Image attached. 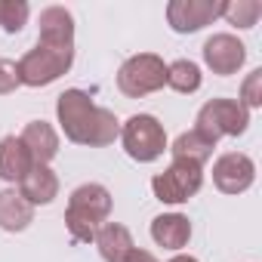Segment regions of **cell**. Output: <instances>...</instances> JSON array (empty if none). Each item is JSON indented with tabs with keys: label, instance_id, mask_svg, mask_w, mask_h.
<instances>
[{
	"label": "cell",
	"instance_id": "obj_12",
	"mask_svg": "<svg viewBox=\"0 0 262 262\" xmlns=\"http://www.w3.org/2000/svg\"><path fill=\"white\" fill-rule=\"evenodd\" d=\"M151 241L164 250H173L179 253L182 247H188L191 241V222L188 216L182 213H164V216H155L151 219Z\"/></svg>",
	"mask_w": 262,
	"mask_h": 262
},
{
	"label": "cell",
	"instance_id": "obj_19",
	"mask_svg": "<svg viewBox=\"0 0 262 262\" xmlns=\"http://www.w3.org/2000/svg\"><path fill=\"white\" fill-rule=\"evenodd\" d=\"M204 83V74H201V65L191 62V59H176L167 65V86L182 93V96H191L198 93Z\"/></svg>",
	"mask_w": 262,
	"mask_h": 262
},
{
	"label": "cell",
	"instance_id": "obj_23",
	"mask_svg": "<svg viewBox=\"0 0 262 262\" xmlns=\"http://www.w3.org/2000/svg\"><path fill=\"white\" fill-rule=\"evenodd\" d=\"M22 86L19 80V65L13 59H0V96H10Z\"/></svg>",
	"mask_w": 262,
	"mask_h": 262
},
{
	"label": "cell",
	"instance_id": "obj_20",
	"mask_svg": "<svg viewBox=\"0 0 262 262\" xmlns=\"http://www.w3.org/2000/svg\"><path fill=\"white\" fill-rule=\"evenodd\" d=\"M262 16V4L259 0H231V4H222V19H228V25L234 28H253Z\"/></svg>",
	"mask_w": 262,
	"mask_h": 262
},
{
	"label": "cell",
	"instance_id": "obj_14",
	"mask_svg": "<svg viewBox=\"0 0 262 262\" xmlns=\"http://www.w3.org/2000/svg\"><path fill=\"white\" fill-rule=\"evenodd\" d=\"M19 194H22L31 207L53 204V201L59 198V176H56L47 164H34L31 173L19 182Z\"/></svg>",
	"mask_w": 262,
	"mask_h": 262
},
{
	"label": "cell",
	"instance_id": "obj_1",
	"mask_svg": "<svg viewBox=\"0 0 262 262\" xmlns=\"http://www.w3.org/2000/svg\"><path fill=\"white\" fill-rule=\"evenodd\" d=\"M56 120L68 142L86 148H108L120 136V120L114 111L96 105L83 90H65L56 99Z\"/></svg>",
	"mask_w": 262,
	"mask_h": 262
},
{
	"label": "cell",
	"instance_id": "obj_17",
	"mask_svg": "<svg viewBox=\"0 0 262 262\" xmlns=\"http://www.w3.org/2000/svg\"><path fill=\"white\" fill-rule=\"evenodd\" d=\"M31 222H34V207L16 188L0 191V228L16 234V231H25Z\"/></svg>",
	"mask_w": 262,
	"mask_h": 262
},
{
	"label": "cell",
	"instance_id": "obj_16",
	"mask_svg": "<svg viewBox=\"0 0 262 262\" xmlns=\"http://www.w3.org/2000/svg\"><path fill=\"white\" fill-rule=\"evenodd\" d=\"M96 247H99V256L105 259V262H123L129 253H133V234H129V228L126 225H120V222H105L99 231H96V241H93Z\"/></svg>",
	"mask_w": 262,
	"mask_h": 262
},
{
	"label": "cell",
	"instance_id": "obj_22",
	"mask_svg": "<svg viewBox=\"0 0 262 262\" xmlns=\"http://www.w3.org/2000/svg\"><path fill=\"white\" fill-rule=\"evenodd\" d=\"M237 102H241L247 111L262 105V68H253V71L244 77V83H241V99H237Z\"/></svg>",
	"mask_w": 262,
	"mask_h": 262
},
{
	"label": "cell",
	"instance_id": "obj_11",
	"mask_svg": "<svg viewBox=\"0 0 262 262\" xmlns=\"http://www.w3.org/2000/svg\"><path fill=\"white\" fill-rule=\"evenodd\" d=\"M37 43L47 47H74V16L65 7H47L37 22Z\"/></svg>",
	"mask_w": 262,
	"mask_h": 262
},
{
	"label": "cell",
	"instance_id": "obj_21",
	"mask_svg": "<svg viewBox=\"0 0 262 262\" xmlns=\"http://www.w3.org/2000/svg\"><path fill=\"white\" fill-rule=\"evenodd\" d=\"M28 16H31V7L25 0H0V28L7 34H19L28 25Z\"/></svg>",
	"mask_w": 262,
	"mask_h": 262
},
{
	"label": "cell",
	"instance_id": "obj_9",
	"mask_svg": "<svg viewBox=\"0 0 262 262\" xmlns=\"http://www.w3.org/2000/svg\"><path fill=\"white\" fill-rule=\"evenodd\" d=\"M219 16L222 4H216V0H170L167 4V22L176 34H194L213 25Z\"/></svg>",
	"mask_w": 262,
	"mask_h": 262
},
{
	"label": "cell",
	"instance_id": "obj_13",
	"mask_svg": "<svg viewBox=\"0 0 262 262\" xmlns=\"http://www.w3.org/2000/svg\"><path fill=\"white\" fill-rule=\"evenodd\" d=\"M34 167L31 151L19 136H4L0 139V179L4 182H22Z\"/></svg>",
	"mask_w": 262,
	"mask_h": 262
},
{
	"label": "cell",
	"instance_id": "obj_8",
	"mask_svg": "<svg viewBox=\"0 0 262 262\" xmlns=\"http://www.w3.org/2000/svg\"><path fill=\"white\" fill-rule=\"evenodd\" d=\"M256 182V164L244 151H225L213 164V185L222 194H244Z\"/></svg>",
	"mask_w": 262,
	"mask_h": 262
},
{
	"label": "cell",
	"instance_id": "obj_5",
	"mask_svg": "<svg viewBox=\"0 0 262 262\" xmlns=\"http://www.w3.org/2000/svg\"><path fill=\"white\" fill-rule=\"evenodd\" d=\"M167 86V62L158 53L129 56L117 71V90L126 99H142Z\"/></svg>",
	"mask_w": 262,
	"mask_h": 262
},
{
	"label": "cell",
	"instance_id": "obj_10",
	"mask_svg": "<svg viewBox=\"0 0 262 262\" xmlns=\"http://www.w3.org/2000/svg\"><path fill=\"white\" fill-rule=\"evenodd\" d=\"M247 62V47L234 37V34H213L207 37L204 43V65L219 74V77H228V74H237Z\"/></svg>",
	"mask_w": 262,
	"mask_h": 262
},
{
	"label": "cell",
	"instance_id": "obj_4",
	"mask_svg": "<svg viewBox=\"0 0 262 262\" xmlns=\"http://www.w3.org/2000/svg\"><path fill=\"white\" fill-rule=\"evenodd\" d=\"M16 65H19L22 86H34V90L37 86H50L62 74L71 71V65H74V47H47V43H37Z\"/></svg>",
	"mask_w": 262,
	"mask_h": 262
},
{
	"label": "cell",
	"instance_id": "obj_24",
	"mask_svg": "<svg viewBox=\"0 0 262 262\" xmlns=\"http://www.w3.org/2000/svg\"><path fill=\"white\" fill-rule=\"evenodd\" d=\"M123 262H158V259H155L148 250H139V247H133V253H129Z\"/></svg>",
	"mask_w": 262,
	"mask_h": 262
},
{
	"label": "cell",
	"instance_id": "obj_25",
	"mask_svg": "<svg viewBox=\"0 0 262 262\" xmlns=\"http://www.w3.org/2000/svg\"><path fill=\"white\" fill-rule=\"evenodd\" d=\"M167 262H198L194 256H185V253H179V256H173V259H167Z\"/></svg>",
	"mask_w": 262,
	"mask_h": 262
},
{
	"label": "cell",
	"instance_id": "obj_18",
	"mask_svg": "<svg viewBox=\"0 0 262 262\" xmlns=\"http://www.w3.org/2000/svg\"><path fill=\"white\" fill-rule=\"evenodd\" d=\"M213 148H216L213 139H207L204 133H198V129H185V133L176 136V142L167 151H173V158H179V161H191V164L204 167L213 158Z\"/></svg>",
	"mask_w": 262,
	"mask_h": 262
},
{
	"label": "cell",
	"instance_id": "obj_15",
	"mask_svg": "<svg viewBox=\"0 0 262 262\" xmlns=\"http://www.w3.org/2000/svg\"><path fill=\"white\" fill-rule=\"evenodd\" d=\"M19 139L31 151L34 164H47L50 167V161L59 155V133L53 129V123H47V120H28Z\"/></svg>",
	"mask_w": 262,
	"mask_h": 262
},
{
	"label": "cell",
	"instance_id": "obj_3",
	"mask_svg": "<svg viewBox=\"0 0 262 262\" xmlns=\"http://www.w3.org/2000/svg\"><path fill=\"white\" fill-rule=\"evenodd\" d=\"M120 142H123V151L133 158L136 164H151L158 161L170 142H167V133H164V123L155 117V114H133L120 123Z\"/></svg>",
	"mask_w": 262,
	"mask_h": 262
},
{
	"label": "cell",
	"instance_id": "obj_7",
	"mask_svg": "<svg viewBox=\"0 0 262 262\" xmlns=\"http://www.w3.org/2000/svg\"><path fill=\"white\" fill-rule=\"evenodd\" d=\"M204 185V167L173 158V164L151 179V191L161 204H185Z\"/></svg>",
	"mask_w": 262,
	"mask_h": 262
},
{
	"label": "cell",
	"instance_id": "obj_2",
	"mask_svg": "<svg viewBox=\"0 0 262 262\" xmlns=\"http://www.w3.org/2000/svg\"><path fill=\"white\" fill-rule=\"evenodd\" d=\"M111 216V191L99 182H83L71 191L68 210H65V228L74 241L93 244L96 231Z\"/></svg>",
	"mask_w": 262,
	"mask_h": 262
},
{
	"label": "cell",
	"instance_id": "obj_6",
	"mask_svg": "<svg viewBox=\"0 0 262 262\" xmlns=\"http://www.w3.org/2000/svg\"><path fill=\"white\" fill-rule=\"evenodd\" d=\"M250 126V111L237 99H210L201 105L194 129L207 139L219 142L222 136H244Z\"/></svg>",
	"mask_w": 262,
	"mask_h": 262
}]
</instances>
